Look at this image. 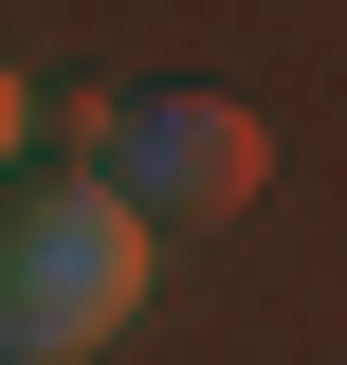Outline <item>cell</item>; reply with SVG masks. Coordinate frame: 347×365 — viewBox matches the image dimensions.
<instances>
[{
    "label": "cell",
    "mask_w": 347,
    "mask_h": 365,
    "mask_svg": "<svg viewBox=\"0 0 347 365\" xmlns=\"http://www.w3.org/2000/svg\"><path fill=\"white\" fill-rule=\"evenodd\" d=\"M146 311V220L91 165L0 182V365H91L110 329Z\"/></svg>",
    "instance_id": "cell-1"
},
{
    "label": "cell",
    "mask_w": 347,
    "mask_h": 365,
    "mask_svg": "<svg viewBox=\"0 0 347 365\" xmlns=\"http://www.w3.org/2000/svg\"><path fill=\"white\" fill-rule=\"evenodd\" d=\"M91 182H110L146 237H165V220H238V201L274 182V128L238 110V91H129V110H110V165H91Z\"/></svg>",
    "instance_id": "cell-2"
},
{
    "label": "cell",
    "mask_w": 347,
    "mask_h": 365,
    "mask_svg": "<svg viewBox=\"0 0 347 365\" xmlns=\"http://www.w3.org/2000/svg\"><path fill=\"white\" fill-rule=\"evenodd\" d=\"M19 128H37V91H19V73H0V146H19Z\"/></svg>",
    "instance_id": "cell-3"
}]
</instances>
